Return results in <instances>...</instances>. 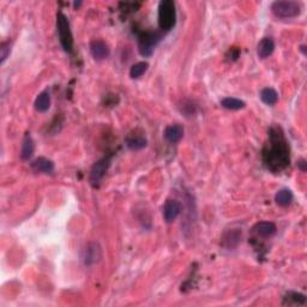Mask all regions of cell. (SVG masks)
I'll use <instances>...</instances> for the list:
<instances>
[{
	"instance_id": "obj_20",
	"label": "cell",
	"mask_w": 307,
	"mask_h": 307,
	"mask_svg": "<svg viewBox=\"0 0 307 307\" xmlns=\"http://www.w3.org/2000/svg\"><path fill=\"white\" fill-rule=\"evenodd\" d=\"M261 100L265 105L274 106L279 101V94H277V91L273 89V88H264V89L261 91Z\"/></svg>"
},
{
	"instance_id": "obj_4",
	"label": "cell",
	"mask_w": 307,
	"mask_h": 307,
	"mask_svg": "<svg viewBox=\"0 0 307 307\" xmlns=\"http://www.w3.org/2000/svg\"><path fill=\"white\" fill-rule=\"evenodd\" d=\"M271 12L277 18H294L301 13L300 2L297 1H274L271 4Z\"/></svg>"
},
{
	"instance_id": "obj_12",
	"label": "cell",
	"mask_w": 307,
	"mask_h": 307,
	"mask_svg": "<svg viewBox=\"0 0 307 307\" xmlns=\"http://www.w3.org/2000/svg\"><path fill=\"white\" fill-rule=\"evenodd\" d=\"M163 136L166 141L169 142V143H179L182 140V137H184V128L179 125V124H173V125L167 126L163 132Z\"/></svg>"
},
{
	"instance_id": "obj_9",
	"label": "cell",
	"mask_w": 307,
	"mask_h": 307,
	"mask_svg": "<svg viewBox=\"0 0 307 307\" xmlns=\"http://www.w3.org/2000/svg\"><path fill=\"white\" fill-rule=\"evenodd\" d=\"M90 53L96 61L105 60L109 57L108 45L102 40H93L90 42Z\"/></svg>"
},
{
	"instance_id": "obj_21",
	"label": "cell",
	"mask_w": 307,
	"mask_h": 307,
	"mask_svg": "<svg viewBox=\"0 0 307 307\" xmlns=\"http://www.w3.org/2000/svg\"><path fill=\"white\" fill-rule=\"evenodd\" d=\"M221 106L223 108L229 109V111H239V109L245 108V102L241 100L235 99V97H224L221 101Z\"/></svg>"
},
{
	"instance_id": "obj_7",
	"label": "cell",
	"mask_w": 307,
	"mask_h": 307,
	"mask_svg": "<svg viewBox=\"0 0 307 307\" xmlns=\"http://www.w3.org/2000/svg\"><path fill=\"white\" fill-rule=\"evenodd\" d=\"M102 259V247L99 243H89L83 251V263L88 267L96 264Z\"/></svg>"
},
{
	"instance_id": "obj_15",
	"label": "cell",
	"mask_w": 307,
	"mask_h": 307,
	"mask_svg": "<svg viewBox=\"0 0 307 307\" xmlns=\"http://www.w3.org/2000/svg\"><path fill=\"white\" fill-rule=\"evenodd\" d=\"M275 51V42L273 38L264 37L257 46V54L261 59H267Z\"/></svg>"
},
{
	"instance_id": "obj_22",
	"label": "cell",
	"mask_w": 307,
	"mask_h": 307,
	"mask_svg": "<svg viewBox=\"0 0 307 307\" xmlns=\"http://www.w3.org/2000/svg\"><path fill=\"white\" fill-rule=\"evenodd\" d=\"M148 67H149V65H148V63H146V61L136 63L135 65H132L131 69H130V77L134 79L141 78V77L148 71Z\"/></svg>"
},
{
	"instance_id": "obj_11",
	"label": "cell",
	"mask_w": 307,
	"mask_h": 307,
	"mask_svg": "<svg viewBox=\"0 0 307 307\" xmlns=\"http://www.w3.org/2000/svg\"><path fill=\"white\" fill-rule=\"evenodd\" d=\"M253 233L258 235L259 238L268 239L271 238L273 235L276 234L277 227L274 222H269V221H263V222H258L253 227Z\"/></svg>"
},
{
	"instance_id": "obj_13",
	"label": "cell",
	"mask_w": 307,
	"mask_h": 307,
	"mask_svg": "<svg viewBox=\"0 0 307 307\" xmlns=\"http://www.w3.org/2000/svg\"><path fill=\"white\" fill-rule=\"evenodd\" d=\"M241 241V232L239 229H230L223 234L222 246L227 250H233Z\"/></svg>"
},
{
	"instance_id": "obj_19",
	"label": "cell",
	"mask_w": 307,
	"mask_h": 307,
	"mask_svg": "<svg viewBox=\"0 0 307 307\" xmlns=\"http://www.w3.org/2000/svg\"><path fill=\"white\" fill-rule=\"evenodd\" d=\"M293 193H292L291 190H288V188H282V190H280L276 193L275 196V202L277 205L280 206H288L292 204V202H293Z\"/></svg>"
},
{
	"instance_id": "obj_2",
	"label": "cell",
	"mask_w": 307,
	"mask_h": 307,
	"mask_svg": "<svg viewBox=\"0 0 307 307\" xmlns=\"http://www.w3.org/2000/svg\"><path fill=\"white\" fill-rule=\"evenodd\" d=\"M176 10L172 0H162L158 4V26L162 30H170L175 26Z\"/></svg>"
},
{
	"instance_id": "obj_5",
	"label": "cell",
	"mask_w": 307,
	"mask_h": 307,
	"mask_svg": "<svg viewBox=\"0 0 307 307\" xmlns=\"http://www.w3.org/2000/svg\"><path fill=\"white\" fill-rule=\"evenodd\" d=\"M161 36L157 32L147 31L142 34L140 37V42H138V49H140L141 55L143 57H152L154 53V47L157 45Z\"/></svg>"
},
{
	"instance_id": "obj_14",
	"label": "cell",
	"mask_w": 307,
	"mask_h": 307,
	"mask_svg": "<svg viewBox=\"0 0 307 307\" xmlns=\"http://www.w3.org/2000/svg\"><path fill=\"white\" fill-rule=\"evenodd\" d=\"M31 169L35 173H43V174H52L54 172V163L53 161L48 160L46 157H38L32 161Z\"/></svg>"
},
{
	"instance_id": "obj_25",
	"label": "cell",
	"mask_w": 307,
	"mask_h": 307,
	"mask_svg": "<svg viewBox=\"0 0 307 307\" xmlns=\"http://www.w3.org/2000/svg\"><path fill=\"white\" fill-rule=\"evenodd\" d=\"M81 5H82V2H81V1H78V2H77V1H75V2H73V6H75V7H78V6H81Z\"/></svg>"
},
{
	"instance_id": "obj_18",
	"label": "cell",
	"mask_w": 307,
	"mask_h": 307,
	"mask_svg": "<svg viewBox=\"0 0 307 307\" xmlns=\"http://www.w3.org/2000/svg\"><path fill=\"white\" fill-rule=\"evenodd\" d=\"M34 106L35 109L37 112H41V113L48 111L49 107H51V95H49L48 91H42L41 94H38Z\"/></svg>"
},
{
	"instance_id": "obj_17",
	"label": "cell",
	"mask_w": 307,
	"mask_h": 307,
	"mask_svg": "<svg viewBox=\"0 0 307 307\" xmlns=\"http://www.w3.org/2000/svg\"><path fill=\"white\" fill-rule=\"evenodd\" d=\"M306 297L301 293L297 292H289L283 298L282 305L285 306H304L306 304Z\"/></svg>"
},
{
	"instance_id": "obj_6",
	"label": "cell",
	"mask_w": 307,
	"mask_h": 307,
	"mask_svg": "<svg viewBox=\"0 0 307 307\" xmlns=\"http://www.w3.org/2000/svg\"><path fill=\"white\" fill-rule=\"evenodd\" d=\"M111 166V157H102L101 160H99L94 164L93 168L90 170V182L94 186L99 184L100 181L103 179V176L107 173L108 168Z\"/></svg>"
},
{
	"instance_id": "obj_3",
	"label": "cell",
	"mask_w": 307,
	"mask_h": 307,
	"mask_svg": "<svg viewBox=\"0 0 307 307\" xmlns=\"http://www.w3.org/2000/svg\"><path fill=\"white\" fill-rule=\"evenodd\" d=\"M57 29L59 35V41L65 52L70 53L73 49V36L70 28V22L66 14L59 12L57 16Z\"/></svg>"
},
{
	"instance_id": "obj_23",
	"label": "cell",
	"mask_w": 307,
	"mask_h": 307,
	"mask_svg": "<svg viewBox=\"0 0 307 307\" xmlns=\"http://www.w3.org/2000/svg\"><path fill=\"white\" fill-rule=\"evenodd\" d=\"M10 51H11V46H10V42H2L1 45H0V63L4 64L5 60H6L8 54H10Z\"/></svg>"
},
{
	"instance_id": "obj_24",
	"label": "cell",
	"mask_w": 307,
	"mask_h": 307,
	"mask_svg": "<svg viewBox=\"0 0 307 307\" xmlns=\"http://www.w3.org/2000/svg\"><path fill=\"white\" fill-rule=\"evenodd\" d=\"M298 166H299L301 172H306V161L305 160H300L299 163H298Z\"/></svg>"
},
{
	"instance_id": "obj_16",
	"label": "cell",
	"mask_w": 307,
	"mask_h": 307,
	"mask_svg": "<svg viewBox=\"0 0 307 307\" xmlns=\"http://www.w3.org/2000/svg\"><path fill=\"white\" fill-rule=\"evenodd\" d=\"M35 146H34V141H32L31 136L29 134H26L23 138L22 142V149H20V158L23 161H28L29 158H31L32 154H34Z\"/></svg>"
},
{
	"instance_id": "obj_10",
	"label": "cell",
	"mask_w": 307,
	"mask_h": 307,
	"mask_svg": "<svg viewBox=\"0 0 307 307\" xmlns=\"http://www.w3.org/2000/svg\"><path fill=\"white\" fill-rule=\"evenodd\" d=\"M125 142L126 146L131 150H141L146 148L148 144L146 136H144L143 132H138V130H135L131 134H129Z\"/></svg>"
},
{
	"instance_id": "obj_8",
	"label": "cell",
	"mask_w": 307,
	"mask_h": 307,
	"mask_svg": "<svg viewBox=\"0 0 307 307\" xmlns=\"http://www.w3.org/2000/svg\"><path fill=\"white\" fill-rule=\"evenodd\" d=\"M181 212V205L176 199H167L163 205V217L167 223H172Z\"/></svg>"
},
{
	"instance_id": "obj_1",
	"label": "cell",
	"mask_w": 307,
	"mask_h": 307,
	"mask_svg": "<svg viewBox=\"0 0 307 307\" xmlns=\"http://www.w3.org/2000/svg\"><path fill=\"white\" fill-rule=\"evenodd\" d=\"M289 146L280 128H271L268 143L263 150V161L271 172H281L289 166Z\"/></svg>"
}]
</instances>
